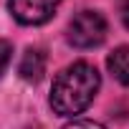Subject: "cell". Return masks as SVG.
I'll list each match as a JSON object with an SVG mask.
<instances>
[{
	"mask_svg": "<svg viewBox=\"0 0 129 129\" xmlns=\"http://www.w3.org/2000/svg\"><path fill=\"white\" fill-rule=\"evenodd\" d=\"M101 84L99 71L86 61H76L69 69H63L51 89V106L61 116H76L81 114L96 96Z\"/></svg>",
	"mask_w": 129,
	"mask_h": 129,
	"instance_id": "1",
	"label": "cell"
},
{
	"mask_svg": "<svg viewBox=\"0 0 129 129\" xmlns=\"http://www.w3.org/2000/svg\"><path fill=\"white\" fill-rule=\"evenodd\" d=\"M66 38L76 48H96L106 38V20L96 10H81L79 15L71 18Z\"/></svg>",
	"mask_w": 129,
	"mask_h": 129,
	"instance_id": "2",
	"label": "cell"
},
{
	"mask_svg": "<svg viewBox=\"0 0 129 129\" xmlns=\"http://www.w3.org/2000/svg\"><path fill=\"white\" fill-rule=\"evenodd\" d=\"M63 0H8L13 18L23 25H43L53 18Z\"/></svg>",
	"mask_w": 129,
	"mask_h": 129,
	"instance_id": "3",
	"label": "cell"
},
{
	"mask_svg": "<svg viewBox=\"0 0 129 129\" xmlns=\"http://www.w3.org/2000/svg\"><path fill=\"white\" fill-rule=\"evenodd\" d=\"M46 51L43 48H28L18 63V74L25 81H41L46 74Z\"/></svg>",
	"mask_w": 129,
	"mask_h": 129,
	"instance_id": "4",
	"label": "cell"
},
{
	"mask_svg": "<svg viewBox=\"0 0 129 129\" xmlns=\"http://www.w3.org/2000/svg\"><path fill=\"white\" fill-rule=\"evenodd\" d=\"M106 66L111 71V76L121 84V86H129V46H119L109 53L106 58Z\"/></svg>",
	"mask_w": 129,
	"mask_h": 129,
	"instance_id": "5",
	"label": "cell"
},
{
	"mask_svg": "<svg viewBox=\"0 0 129 129\" xmlns=\"http://www.w3.org/2000/svg\"><path fill=\"white\" fill-rule=\"evenodd\" d=\"M10 58H13V46H10L8 41H0V74L8 69Z\"/></svg>",
	"mask_w": 129,
	"mask_h": 129,
	"instance_id": "6",
	"label": "cell"
},
{
	"mask_svg": "<svg viewBox=\"0 0 129 129\" xmlns=\"http://www.w3.org/2000/svg\"><path fill=\"white\" fill-rule=\"evenodd\" d=\"M63 129H104L99 121H91V119H76L71 124H66Z\"/></svg>",
	"mask_w": 129,
	"mask_h": 129,
	"instance_id": "7",
	"label": "cell"
},
{
	"mask_svg": "<svg viewBox=\"0 0 129 129\" xmlns=\"http://www.w3.org/2000/svg\"><path fill=\"white\" fill-rule=\"evenodd\" d=\"M119 15H121V23L129 28V0H124L121 8H119Z\"/></svg>",
	"mask_w": 129,
	"mask_h": 129,
	"instance_id": "8",
	"label": "cell"
}]
</instances>
